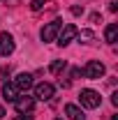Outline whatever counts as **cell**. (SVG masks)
<instances>
[{
	"label": "cell",
	"mask_w": 118,
	"mask_h": 120,
	"mask_svg": "<svg viewBox=\"0 0 118 120\" xmlns=\"http://www.w3.org/2000/svg\"><path fill=\"white\" fill-rule=\"evenodd\" d=\"M14 109L19 113H30L35 109V97H28V95H19L14 99Z\"/></svg>",
	"instance_id": "6"
},
{
	"label": "cell",
	"mask_w": 118,
	"mask_h": 120,
	"mask_svg": "<svg viewBox=\"0 0 118 120\" xmlns=\"http://www.w3.org/2000/svg\"><path fill=\"white\" fill-rule=\"evenodd\" d=\"M111 120H118V116H111Z\"/></svg>",
	"instance_id": "20"
},
{
	"label": "cell",
	"mask_w": 118,
	"mask_h": 120,
	"mask_svg": "<svg viewBox=\"0 0 118 120\" xmlns=\"http://www.w3.org/2000/svg\"><path fill=\"white\" fill-rule=\"evenodd\" d=\"M65 116H67L70 120H86L83 111H81L76 104H65Z\"/></svg>",
	"instance_id": "9"
},
{
	"label": "cell",
	"mask_w": 118,
	"mask_h": 120,
	"mask_svg": "<svg viewBox=\"0 0 118 120\" xmlns=\"http://www.w3.org/2000/svg\"><path fill=\"white\" fill-rule=\"evenodd\" d=\"M2 97H5V102H14L16 97H19V90L14 88V83H2Z\"/></svg>",
	"instance_id": "10"
},
{
	"label": "cell",
	"mask_w": 118,
	"mask_h": 120,
	"mask_svg": "<svg viewBox=\"0 0 118 120\" xmlns=\"http://www.w3.org/2000/svg\"><path fill=\"white\" fill-rule=\"evenodd\" d=\"M44 5H46V0H32V2H30V9H32V12H39Z\"/></svg>",
	"instance_id": "14"
},
{
	"label": "cell",
	"mask_w": 118,
	"mask_h": 120,
	"mask_svg": "<svg viewBox=\"0 0 118 120\" xmlns=\"http://www.w3.org/2000/svg\"><path fill=\"white\" fill-rule=\"evenodd\" d=\"M53 92H56V88H53L51 83H37V86H35V97L42 99V102L53 99Z\"/></svg>",
	"instance_id": "7"
},
{
	"label": "cell",
	"mask_w": 118,
	"mask_h": 120,
	"mask_svg": "<svg viewBox=\"0 0 118 120\" xmlns=\"http://www.w3.org/2000/svg\"><path fill=\"white\" fill-rule=\"evenodd\" d=\"M14 37L9 35V32H0V56L2 58H7V56H12L14 53Z\"/></svg>",
	"instance_id": "5"
},
{
	"label": "cell",
	"mask_w": 118,
	"mask_h": 120,
	"mask_svg": "<svg viewBox=\"0 0 118 120\" xmlns=\"http://www.w3.org/2000/svg\"><path fill=\"white\" fill-rule=\"evenodd\" d=\"M104 72H106V69H104V65L100 60H90V62H86V67L81 69V74L86 76V79H93V81H95V79H102Z\"/></svg>",
	"instance_id": "3"
},
{
	"label": "cell",
	"mask_w": 118,
	"mask_h": 120,
	"mask_svg": "<svg viewBox=\"0 0 118 120\" xmlns=\"http://www.w3.org/2000/svg\"><path fill=\"white\" fill-rule=\"evenodd\" d=\"M72 14H74V16H81V14H83V7H79V5H74V7H72Z\"/></svg>",
	"instance_id": "15"
},
{
	"label": "cell",
	"mask_w": 118,
	"mask_h": 120,
	"mask_svg": "<svg viewBox=\"0 0 118 120\" xmlns=\"http://www.w3.org/2000/svg\"><path fill=\"white\" fill-rule=\"evenodd\" d=\"M2 116H5V109H2V106H0V118H2Z\"/></svg>",
	"instance_id": "18"
},
{
	"label": "cell",
	"mask_w": 118,
	"mask_h": 120,
	"mask_svg": "<svg viewBox=\"0 0 118 120\" xmlns=\"http://www.w3.org/2000/svg\"><path fill=\"white\" fill-rule=\"evenodd\" d=\"M14 120H32V116H30V113H21V116H16Z\"/></svg>",
	"instance_id": "16"
},
{
	"label": "cell",
	"mask_w": 118,
	"mask_h": 120,
	"mask_svg": "<svg viewBox=\"0 0 118 120\" xmlns=\"http://www.w3.org/2000/svg\"><path fill=\"white\" fill-rule=\"evenodd\" d=\"M104 39L109 42V44H116L118 42V26L116 23H109L106 30H104Z\"/></svg>",
	"instance_id": "11"
},
{
	"label": "cell",
	"mask_w": 118,
	"mask_h": 120,
	"mask_svg": "<svg viewBox=\"0 0 118 120\" xmlns=\"http://www.w3.org/2000/svg\"><path fill=\"white\" fill-rule=\"evenodd\" d=\"M76 37H79V39H81L83 44H90V42L95 39V35H93L90 30H81V32H76Z\"/></svg>",
	"instance_id": "13"
},
{
	"label": "cell",
	"mask_w": 118,
	"mask_h": 120,
	"mask_svg": "<svg viewBox=\"0 0 118 120\" xmlns=\"http://www.w3.org/2000/svg\"><path fill=\"white\" fill-rule=\"evenodd\" d=\"M76 32H79V28H76L74 23H65V26L60 28V32H58V37H56V39H58L60 46H67L74 37H76Z\"/></svg>",
	"instance_id": "4"
},
{
	"label": "cell",
	"mask_w": 118,
	"mask_h": 120,
	"mask_svg": "<svg viewBox=\"0 0 118 120\" xmlns=\"http://www.w3.org/2000/svg\"><path fill=\"white\" fill-rule=\"evenodd\" d=\"M56 120H63V118H56Z\"/></svg>",
	"instance_id": "21"
},
{
	"label": "cell",
	"mask_w": 118,
	"mask_h": 120,
	"mask_svg": "<svg viewBox=\"0 0 118 120\" xmlns=\"http://www.w3.org/2000/svg\"><path fill=\"white\" fill-rule=\"evenodd\" d=\"M65 67H67V62H65V60H53L49 69H51V74H60V72H63Z\"/></svg>",
	"instance_id": "12"
},
{
	"label": "cell",
	"mask_w": 118,
	"mask_h": 120,
	"mask_svg": "<svg viewBox=\"0 0 118 120\" xmlns=\"http://www.w3.org/2000/svg\"><path fill=\"white\" fill-rule=\"evenodd\" d=\"M14 88L19 90V92H28V90L32 88V74H26V72L19 74L14 79Z\"/></svg>",
	"instance_id": "8"
},
{
	"label": "cell",
	"mask_w": 118,
	"mask_h": 120,
	"mask_svg": "<svg viewBox=\"0 0 118 120\" xmlns=\"http://www.w3.org/2000/svg\"><path fill=\"white\" fill-rule=\"evenodd\" d=\"M60 28H63V21H60V19H53L51 23H46L44 28H42V32H39V37H42V42H53V39L58 37Z\"/></svg>",
	"instance_id": "2"
},
{
	"label": "cell",
	"mask_w": 118,
	"mask_h": 120,
	"mask_svg": "<svg viewBox=\"0 0 118 120\" xmlns=\"http://www.w3.org/2000/svg\"><path fill=\"white\" fill-rule=\"evenodd\" d=\"M0 76L7 79V76H9V67H2V69H0Z\"/></svg>",
	"instance_id": "17"
},
{
	"label": "cell",
	"mask_w": 118,
	"mask_h": 120,
	"mask_svg": "<svg viewBox=\"0 0 118 120\" xmlns=\"http://www.w3.org/2000/svg\"><path fill=\"white\" fill-rule=\"evenodd\" d=\"M79 99H81V106H86V109H97V106L102 104V97H100V92H95V90H81V95H79Z\"/></svg>",
	"instance_id": "1"
},
{
	"label": "cell",
	"mask_w": 118,
	"mask_h": 120,
	"mask_svg": "<svg viewBox=\"0 0 118 120\" xmlns=\"http://www.w3.org/2000/svg\"><path fill=\"white\" fill-rule=\"evenodd\" d=\"M14 2H19V0H7V5H14Z\"/></svg>",
	"instance_id": "19"
}]
</instances>
